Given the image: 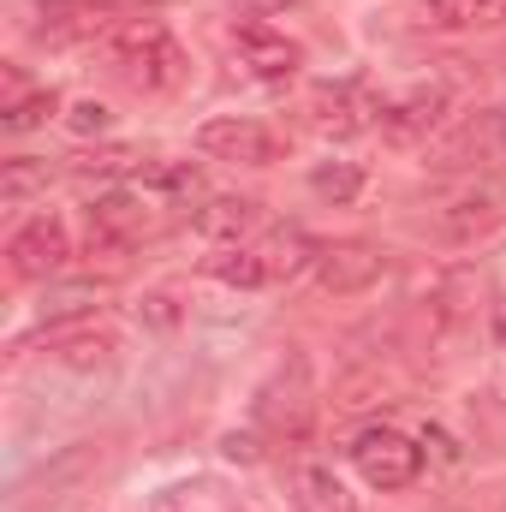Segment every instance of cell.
I'll use <instances>...</instances> for the list:
<instances>
[{
    "instance_id": "obj_4",
    "label": "cell",
    "mask_w": 506,
    "mask_h": 512,
    "mask_svg": "<svg viewBox=\"0 0 506 512\" xmlns=\"http://www.w3.org/2000/svg\"><path fill=\"white\" fill-rule=\"evenodd\" d=\"M197 149L209 161H245V167H268L280 155V137L256 120H239V114H221V120H203L197 126Z\"/></svg>"
},
{
    "instance_id": "obj_21",
    "label": "cell",
    "mask_w": 506,
    "mask_h": 512,
    "mask_svg": "<svg viewBox=\"0 0 506 512\" xmlns=\"http://www.w3.org/2000/svg\"><path fill=\"white\" fill-rule=\"evenodd\" d=\"M54 108H60V102H54V90H36V96H24L18 108H6V131H36Z\"/></svg>"
},
{
    "instance_id": "obj_14",
    "label": "cell",
    "mask_w": 506,
    "mask_h": 512,
    "mask_svg": "<svg viewBox=\"0 0 506 512\" xmlns=\"http://www.w3.org/2000/svg\"><path fill=\"white\" fill-rule=\"evenodd\" d=\"M495 227H501V203H495V197H465V203H453V209L435 221V239L471 245V239H483V233H495Z\"/></svg>"
},
{
    "instance_id": "obj_13",
    "label": "cell",
    "mask_w": 506,
    "mask_h": 512,
    "mask_svg": "<svg viewBox=\"0 0 506 512\" xmlns=\"http://www.w3.org/2000/svg\"><path fill=\"white\" fill-rule=\"evenodd\" d=\"M423 24H435V30H495V24H506V0H423Z\"/></svg>"
},
{
    "instance_id": "obj_23",
    "label": "cell",
    "mask_w": 506,
    "mask_h": 512,
    "mask_svg": "<svg viewBox=\"0 0 506 512\" xmlns=\"http://www.w3.org/2000/svg\"><path fill=\"white\" fill-rule=\"evenodd\" d=\"M495 328H501V340H506V304H501V322H495Z\"/></svg>"
},
{
    "instance_id": "obj_1",
    "label": "cell",
    "mask_w": 506,
    "mask_h": 512,
    "mask_svg": "<svg viewBox=\"0 0 506 512\" xmlns=\"http://www.w3.org/2000/svg\"><path fill=\"white\" fill-rule=\"evenodd\" d=\"M114 60L126 66L137 90H179L185 84V48L167 36V24L143 18V24H120L114 30Z\"/></svg>"
},
{
    "instance_id": "obj_10",
    "label": "cell",
    "mask_w": 506,
    "mask_h": 512,
    "mask_svg": "<svg viewBox=\"0 0 506 512\" xmlns=\"http://www.w3.org/2000/svg\"><path fill=\"white\" fill-rule=\"evenodd\" d=\"M143 227H149V215L131 191H108L90 203V239H102V245H131Z\"/></svg>"
},
{
    "instance_id": "obj_19",
    "label": "cell",
    "mask_w": 506,
    "mask_h": 512,
    "mask_svg": "<svg viewBox=\"0 0 506 512\" xmlns=\"http://www.w3.org/2000/svg\"><path fill=\"white\" fill-rule=\"evenodd\" d=\"M108 358H114V334H78V340H66V346H60V364H72V370L108 364Z\"/></svg>"
},
{
    "instance_id": "obj_18",
    "label": "cell",
    "mask_w": 506,
    "mask_h": 512,
    "mask_svg": "<svg viewBox=\"0 0 506 512\" xmlns=\"http://www.w3.org/2000/svg\"><path fill=\"white\" fill-rule=\"evenodd\" d=\"M48 185V161H36V155H18V161H6V173H0V197L6 203H24V197H36Z\"/></svg>"
},
{
    "instance_id": "obj_7",
    "label": "cell",
    "mask_w": 506,
    "mask_h": 512,
    "mask_svg": "<svg viewBox=\"0 0 506 512\" xmlns=\"http://www.w3.org/2000/svg\"><path fill=\"white\" fill-rule=\"evenodd\" d=\"M108 30H120L114 6H96V0H60V6H48V12H42L36 42L66 48V42H90V36H108Z\"/></svg>"
},
{
    "instance_id": "obj_17",
    "label": "cell",
    "mask_w": 506,
    "mask_h": 512,
    "mask_svg": "<svg viewBox=\"0 0 506 512\" xmlns=\"http://www.w3.org/2000/svg\"><path fill=\"white\" fill-rule=\"evenodd\" d=\"M310 191H316L322 203H352V197L364 191V173H358L352 161H322V167H310Z\"/></svg>"
},
{
    "instance_id": "obj_16",
    "label": "cell",
    "mask_w": 506,
    "mask_h": 512,
    "mask_svg": "<svg viewBox=\"0 0 506 512\" xmlns=\"http://www.w3.org/2000/svg\"><path fill=\"white\" fill-rule=\"evenodd\" d=\"M209 274L227 280V286H268V280H274L256 245H221V251L209 256Z\"/></svg>"
},
{
    "instance_id": "obj_9",
    "label": "cell",
    "mask_w": 506,
    "mask_h": 512,
    "mask_svg": "<svg viewBox=\"0 0 506 512\" xmlns=\"http://www.w3.org/2000/svg\"><path fill=\"white\" fill-rule=\"evenodd\" d=\"M441 114H447V90H441V84H429V90H411L405 102L381 108V131H387L393 143H417V137L435 126Z\"/></svg>"
},
{
    "instance_id": "obj_8",
    "label": "cell",
    "mask_w": 506,
    "mask_h": 512,
    "mask_svg": "<svg viewBox=\"0 0 506 512\" xmlns=\"http://www.w3.org/2000/svg\"><path fill=\"white\" fill-rule=\"evenodd\" d=\"M233 42H239L245 66H251L256 78H268V84H286V78L304 66V48H298L292 36L268 30V24H239V30H233Z\"/></svg>"
},
{
    "instance_id": "obj_3",
    "label": "cell",
    "mask_w": 506,
    "mask_h": 512,
    "mask_svg": "<svg viewBox=\"0 0 506 512\" xmlns=\"http://www.w3.org/2000/svg\"><path fill=\"white\" fill-rule=\"evenodd\" d=\"M6 256H12V274L18 280H48V274H60L72 262V233H66L60 215H36V221H24L12 233Z\"/></svg>"
},
{
    "instance_id": "obj_15",
    "label": "cell",
    "mask_w": 506,
    "mask_h": 512,
    "mask_svg": "<svg viewBox=\"0 0 506 512\" xmlns=\"http://www.w3.org/2000/svg\"><path fill=\"white\" fill-rule=\"evenodd\" d=\"M256 251H262V262H268V274H274V280H292V274H304V268L322 256V245H310L298 227H286V233H268Z\"/></svg>"
},
{
    "instance_id": "obj_20",
    "label": "cell",
    "mask_w": 506,
    "mask_h": 512,
    "mask_svg": "<svg viewBox=\"0 0 506 512\" xmlns=\"http://www.w3.org/2000/svg\"><path fill=\"white\" fill-rule=\"evenodd\" d=\"M149 185L173 191V197H203V173L191 161H173V167H149Z\"/></svg>"
},
{
    "instance_id": "obj_6",
    "label": "cell",
    "mask_w": 506,
    "mask_h": 512,
    "mask_svg": "<svg viewBox=\"0 0 506 512\" xmlns=\"http://www.w3.org/2000/svg\"><path fill=\"white\" fill-rule=\"evenodd\" d=\"M304 120L310 131H322V137H358V131L376 120V108L364 102V90H352V84H322V90H310V102H304Z\"/></svg>"
},
{
    "instance_id": "obj_11",
    "label": "cell",
    "mask_w": 506,
    "mask_h": 512,
    "mask_svg": "<svg viewBox=\"0 0 506 512\" xmlns=\"http://www.w3.org/2000/svg\"><path fill=\"white\" fill-rule=\"evenodd\" d=\"M256 221H262V209H256L251 197H209V203L191 215V227H197L203 239H215V245H239Z\"/></svg>"
},
{
    "instance_id": "obj_22",
    "label": "cell",
    "mask_w": 506,
    "mask_h": 512,
    "mask_svg": "<svg viewBox=\"0 0 506 512\" xmlns=\"http://www.w3.org/2000/svg\"><path fill=\"white\" fill-rule=\"evenodd\" d=\"M66 126L78 131V137H102V131L114 126V108H108V102H96V96H90V102H72Z\"/></svg>"
},
{
    "instance_id": "obj_12",
    "label": "cell",
    "mask_w": 506,
    "mask_h": 512,
    "mask_svg": "<svg viewBox=\"0 0 506 512\" xmlns=\"http://www.w3.org/2000/svg\"><path fill=\"white\" fill-rule=\"evenodd\" d=\"M292 507L298 512H352V495H346V483L328 465H298L292 471Z\"/></svg>"
},
{
    "instance_id": "obj_2",
    "label": "cell",
    "mask_w": 506,
    "mask_h": 512,
    "mask_svg": "<svg viewBox=\"0 0 506 512\" xmlns=\"http://www.w3.org/2000/svg\"><path fill=\"white\" fill-rule=\"evenodd\" d=\"M352 465H358V477H364L370 489L393 495V489H411V483H417L423 447H417L411 435H399V429H364V435L352 441Z\"/></svg>"
},
{
    "instance_id": "obj_5",
    "label": "cell",
    "mask_w": 506,
    "mask_h": 512,
    "mask_svg": "<svg viewBox=\"0 0 506 512\" xmlns=\"http://www.w3.org/2000/svg\"><path fill=\"white\" fill-rule=\"evenodd\" d=\"M381 274H387V256H381L376 245H364V239L322 245V256H316V280H322V292H334V298H352V292L376 286Z\"/></svg>"
}]
</instances>
